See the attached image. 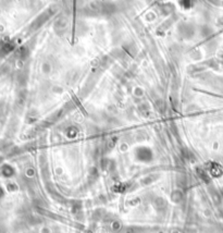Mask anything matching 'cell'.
I'll return each mask as SVG.
<instances>
[{
    "mask_svg": "<svg viewBox=\"0 0 223 233\" xmlns=\"http://www.w3.org/2000/svg\"><path fill=\"white\" fill-rule=\"evenodd\" d=\"M154 206L158 213H162V211L166 210V200L162 198H156V200L154 202Z\"/></svg>",
    "mask_w": 223,
    "mask_h": 233,
    "instance_id": "cell-1",
    "label": "cell"
},
{
    "mask_svg": "<svg viewBox=\"0 0 223 233\" xmlns=\"http://www.w3.org/2000/svg\"><path fill=\"white\" fill-rule=\"evenodd\" d=\"M124 233H146V230L143 229V228H138V227H130L126 228Z\"/></svg>",
    "mask_w": 223,
    "mask_h": 233,
    "instance_id": "cell-2",
    "label": "cell"
},
{
    "mask_svg": "<svg viewBox=\"0 0 223 233\" xmlns=\"http://www.w3.org/2000/svg\"><path fill=\"white\" fill-rule=\"evenodd\" d=\"M171 198L174 203H180L181 200L183 199V194H182V192H180V191H175V192L172 193Z\"/></svg>",
    "mask_w": 223,
    "mask_h": 233,
    "instance_id": "cell-3",
    "label": "cell"
}]
</instances>
